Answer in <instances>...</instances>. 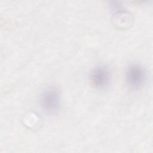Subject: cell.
Returning <instances> with one entry per match:
<instances>
[{
    "label": "cell",
    "mask_w": 153,
    "mask_h": 153,
    "mask_svg": "<svg viewBox=\"0 0 153 153\" xmlns=\"http://www.w3.org/2000/svg\"><path fill=\"white\" fill-rule=\"evenodd\" d=\"M59 89L54 86L47 87L40 96L39 103L42 109L47 114H54L59 111L60 96Z\"/></svg>",
    "instance_id": "6da1fadb"
},
{
    "label": "cell",
    "mask_w": 153,
    "mask_h": 153,
    "mask_svg": "<svg viewBox=\"0 0 153 153\" xmlns=\"http://www.w3.org/2000/svg\"><path fill=\"white\" fill-rule=\"evenodd\" d=\"M146 78L145 69L139 64H131L126 72V80L127 85L132 89L141 88Z\"/></svg>",
    "instance_id": "7a4b0ae2"
},
{
    "label": "cell",
    "mask_w": 153,
    "mask_h": 153,
    "mask_svg": "<svg viewBox=\"0 0 153 153\" xmlns=\"http://www.w3.org/2000/svg\"><path fill=\"white\" fill-rule=\"evenodd\" d=\"M91 85L97 89L105 88L109 83L111 72L108 67L101 65L94 68L89 75Z\"/></svg>",
    "instance_id": "3957f363"
}]
</instances>
